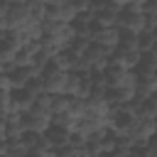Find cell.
<instances>
[{
  "instance_id": "obj_1",
  "label": "cell",
  "mask_w": 157,
  "mask_h": 157,
  "mask_svg": "<svg viewBox=\"0 0 157 157\" xmlns=\"http://www.w3.org/2000/svg\"><path fill=\"white\" fill-rule=\"evenodd\" d=\"M155 132H157V120H155V118L137 115V118L130 120V128H128L125 137H130V142H132V147H135V152H137V150H142L145 145H150V140L155 137Z\"/></svg>"
},
{
  "instance_id": "obj_2",
  "label": "cell",
  "mask_w": 157,
  "mask_h": 157,
  "mask_svg": "<svg viewBox=\"0 0 157 157\" xmlns=\"http://www.w3.org/2000/svg\"><path fill=\"white\" fill-rule=\"evenodd\" d=\"M105 74V83L108 88H130L135 91V83H137V71L135 69H123V66H105L103 69Z\"/></svg>"
},
{
  "instance_id": "obj_3",
  "label": "cell",
  "mask_w": 157,
  "mask_h": 157,
  "mask_svg": "<svg viewBox=\"0 0 157 157\" xmlns=\"http://www.w3.org/2000/svg\"><path fill=\"white\" fill-rule=\"evenodd\" d=\"M110 54H113V49L91 42L88 52H86L83 59H81V71H103V69L110 64Z\"/></svg>"
},
{
  "instance_id": "obj_4",
  "label": "cell",
  "mask_w": 157,
  "mask_h": 157,
  "mask_svg": "<svg viewBox=\"0 0 157 157\" xmlns=\"http://www.w3.org/2000/svg\"><path fill=\"white\" fill-rule=\"evenodd\" d=\"M66 83H69V71H59V69H52L47 66L42 71V86H44V93H66Z\"/></svg>"
},
{
  "instance_id": "obj_5",
  "label": "cell",
  "mask_w": 157,
  "mask_h": 157,
  "mask_svg": "<svg viewBox=\"0 0 157 157\" xmlns=\"http://www.w3.org/2000/svg\"><path fill=\"white\" fill-rule=\"evenodd\" d=\"M22 120H25V130L27 132H47L49 125H52V113L32 105L27 113H22Z\"/></svg>"
},
{
  "instance_id": "obj_6",
  "label": "cell",
  "mask_w": 157,
  "mask_h": 157,
  "mask_svg": "<svg viewBox=\"0 0 157 157\" xmlns=\"http://www.w3.org/2000/svg\"><path fill=\"white\" fill-rule=\"evenodd\" d=\"M118 27H120L123 32L140 34V32H145V27H147V15H145L142 10H137V12H132V10H120Z\"/></svg>"
},
{
  "instance_id": "obj_7",
  "label": "cell",
  "mask_w": 157,
  "mask_h": 157,
  "mask_svg": "<svg viewBox=\"0 0 157 157\" xmlns=\"http://www.w3.org/2000/svg\"><path fill=\"white\" fill-rule=\"evenodd\" d=\"M78 15H81V10L76 7L74 0H61L59 5L47 7V15H44V17H52V20H56V22H69V25H71Z\"/></svg>"
},
{
  "instance_id": "obj_8",
  "label": "cell",
  "mask_w": 157,
  "mask_h": 157,
  "mask_svg": "<svg viewBox=\"0 0 157 157\" xmlns=\"http://www.w3.org/2000/svg\"><path fill=\"white\" fill-rule=\"evenodd\" d=\"M142 59L140 49H125V47H115L110 54V66H123V69H137Z\"/></svg>"
},
{
  "instance_id": "obj_9",
  "label": "cell",
  "mask_w": 157,
  "mask_h": 157,
  "mask_svg": "<svg viewBox=\"0 0 157 157\" xmlns=\"http://www.w3.org/2000/svg\"><path fill=\"white\" fill-rule=\"evenodd\" d=\"M118 17H120V7L103 2L101 7L93 10V22L96 27H118Z\"/></svg>"
},
{
  "instance_id": "obj_10",
  "label": "cell",
  "mask_w": 157,
  "mask_h": 157,
  "mask_svg": "<svg viewBox=\"0 0 157 157\" xmlns=\"http://www.w3.org/2000/svg\"><path fill=\"white\" fill-rule=\"evenodd\" d=\"M120 27H96L93 34H91V42L93 44H101V47H108V49H115L120 44Z\"/></svg>"
},
{
  "instance_id": "obj_11",
  "label": "cell",
  "mask_w": 157,
  "mask_h": 157,
  "mask_svg": "<svg viewBox=\"0 0 157 157\" xmlns=\"http://www.w3.org/2000/svg\"><path fill=\"white\" fill-rule=\"evenodd\" d=\"M34 105V96L27 88H12L10 91V113H27Z\"/></svg>"
},
{
  "instance_id": "obj_12",
  "label": "cell",
  "mask_w": 157,
  "mask_h": 157,
  "mask_svg": "<svg viewBox=\"0 0 157 157\" xmlns=\"http://www.w3.org/2000/svg\"><path fill=\"white\" fill-rule=\"evenodd\" d=\"M7 76H10V83H12V88H25L32 78H37L39 74L32 69V66H12L10 71H7Z\"/></svg>"
},
{
  "instance_id": "obj_13",
  "label": "cell",
  "mask_w": 157,
  "mask_h": 157,
  "mask_svg": "<svg viewBox=\"0 0 157 157\" xmlns=\"http://www.w3.org/2000/svg\"><path fill=\"white\" fill-rule=\"evenodd\" d=\"M71 25H74V32H76L78 39H91V34H93V29H96L93 12H91V10H88V12H81Z\"/></svg>"
},
{
  "instance_id": "obj_14",
  "label": "cell",
  "mask_w": 157,
  "mask_h": 157,
  "mask_svg": "<svg viewBox=\"0 0 157 157\" xmlns=\"http://www.w3.org/2000/svg\"><path fill=\"white\" fill-rule=\"evenodd\" d=\"M25 120H22V113H7L5 118V140H20L25 135Z\"/></svg>"
},
{
  "instance_id": "obj_15",
  "label": "cell",
  "mask_w": 157,
  "mask_h": 157,
  "mask_svg": "<svg viewBox=\"0 0 157 157\" xmlns=\"http://www.w3.org/2000/svg\"><path fill=\"white\" fill-rule=\"evenodd\" d=\"M157 91V74H145L137 71V83H135V96L137 98H147Z\"/></svg>"
},
{
  "instance_id": "obj_16",
  "label": "cell",
  "mask_w": 157,
  "mask_h": 157,
  "mask_svg": "<svg viewBox=\"0 0 157 157\" xmlns=\"http://www.w3.org/2000/svg\"><path fill=\"white\" fill-rule=\"evenodd\" d=\"M44 137L49 140L52 150H61V147H66V145H69V137H71V132H69V130H64V128L49 125V130L44 132Z\"/></svg>"
},
{
  "instance_id": "obj_17",
  "label": "cell",
  "mask_w": 157,
  "mask_h": 157,
  "mask_svg": "<svg viewBox=\"0 0 157 157\" xmlns=\"http://www.w3.org/2000/svg\"><path fill=\"white\" fill-rule=\"evenodd\" d=\"M132 98H135V91H130V88H108L105 91V101L113 108H120V105H125Z\"/></svg>"
},
{
  "instance_id": "obj_18",
  "label": "cell",
  "mask_w": 157,
  "mask_h": 157,
  "mask_svg": "<svg viewBox=\"0 0 157 157\" xmlns=\"http://www.w3.org/2000/svg\"><path fill=\"white\" fill-rule=\"evenodd\" d=\"M76 123H78V115L71 113V110H64V113H54V115H52V125L64 128V130H69V132L76 130Z\"/></svg>"
},
{
  "instance_id": "obj_19",
  "label": "cell",
  "mask_w": 157,
  "mask_h": 157,
  "mask_svg": "<svg viewBox=\"0 0 157 157\" xmlns=\"http://www.w3.org/2000/svg\"><path fill=\"white\" fill-rule=\"evenodd\" d=\"M29 150L25 145V140H7V150H5V157H27Z\"/></svg>"
},
{
  "instance_id": "obj_20",
  "label": "cell",
  "mask_w": 157,
  "mask_h": 157,
  "mask_svg": "<svg viewBox=\"0 0 157 157\" xmlns=\"http://www.w3.org/2000/svg\"><path fill=\"white\" fill-rule=\"evenodd\" d=\"M49 66H52V69H59V71H71V59H69L66 49L59 52V54H54V56L49 59Z\"/></svg>"
},
{
  "instance_id": "obj_21",
  "label": "cell",
  "mask_w": 157,
  "mask_h": 157,
  "mask_svg": "<svg viewBox=\"0 0 157 157\" xmlns=\"http://www.w3.org/2000/svg\"><path fill=\"white\" fill-rule=\"evenodd\" d=\"M69 103H71V96H69V93H56V96H52V115L69 110Z\"/></svg>"
},
{
  "instance_id": "obj_22",
  "label": "cell",
  "mask_w": 157,
  "mask_h": 157,
  "mask_svg": "<svg viewBox=\"0 0 157 157\" xmlns=\"http://www.w3.org/2000/svg\"><path fill=\"white\" fill-rule=\"evenodd\" d=\"M155 42H157V39H155V37H152L147 29L137 34V47H140V52H142V54H145V52H150V47H152Z\"/></svg>"
},
{
  "instance_id": "obj_23",
  "label": "cell",
  "mask_w": 157,
  "mask_h": 157,
  "mask_svg": "<svg viewBox=\"0 0 157 157\" xmlns=\"http://www.w3.org/2000/svg\"><path fill=\"white\" fill-rule=\"evenodd\" d=\"M25 88H27V91H29V93H32L34 98H37V96H42V93H44V86H42V76L32 78V81H29V83H27Z\"/></svg>"
},
{
  "instance_id": "obj_24",
  "label": "cell",
  "mask_w": 157,
  "mask_h": 157,
  "mask_svg": "<svg viewBox=\"0 0 157 157\" xmlns=\"http://www.w3.org/2000/svg\"><path fill=\"white\" fill-rule=\"evenodd\" d=\"M34 105L42 108V110H49V113H52V93H42V96H37V98H34Z\"/></svg>"
},
{
  "instance_id": "obj_25",
  "label": "cell",
  "mask_w": 157,
  "mask_h": 157,
  "mask_svg": "<svg viewBox=\"0 0 157 157\" xmlns=\"http://www.w3.org/2000/svg\"><path fill=\"white\" fill-rule=\"evenodd\" d=\"M142 12H145L147 17H157V0H145Z\"/></svg>"
},
{
  "instance_id": "obj_26",
  "label": "cell",
  "mask_w": 157,
  "mask_h": 157,
  "mask_svg": "<svg viewBox=\"0 0 157 157\" xmlns=\"http://www.w3.org/2000/svg\"><path fill=\"white\" fill-rule=\"evenodd\" d=\"M0 110L10 113V91H0Z\"/></svg>"
},
{
  "instance_id": "obj_27",
  "label": "cell",
  "mask_w": 157,
  "mask_h": 157,
  "mask_svg": "<svg viewBox=\"0 0 157 157\" xmlns=\"http://www.w3.org/2000/svg\"><path fill=\"white\" fill-rule=\"evenodd\" d=\"M0 91H12V83H10L7 71H0Z\"/></svg>"
},
{
  "instance_id": "obj_28",
  "label": "cell",
  "mask_w": 157,
  "mask_h": 157,
  "mask_svg": "<svg viewBox=\"0 0 157 157\" xmlns=\"http://www.w3.org/2000/svg\"><path fill=\"white\" fill-rule=\"evenodd\" d=\"M145 54H147L150 59H155V61H157V42H155V44L150 47V52H145Z\"/></svg>"
},
{
  "instance_id": "obj_29",
  "label": "cell",
  "mask_w": 157,
  "mask_h": 157,
  "mask_svg": "<svg viewBox=\"0 0 157 157\" xmlns=\"http://www.w3.org/2000/svg\"><path fill=\"white\" fill-rule=\"evenodd\" d=\"M27 157H52V152H29Z\"/></svg>"
},
{
  "instance_id": "obj_30",
  "label": "cell",
  "mask_w": 157,
  "mask_h": 157,
  "mask_svg": "<svg viewBox=\"0 0 157 157\" xmlns=\"http://www.w3.org/2000/svg\"><path fill=\"white\" fill-rule=\"evenodd\" d=\"M2 37H5V29H2V27H0V42H2Z\"/></svg>"
},
{
  "instance_id": "obj_31",
  "label": "cell",
  "mask_w": 157,
  "mask_h": 157,
  "mask_svg": "<svg viewBox=\"0 0 157 157\" xmlns=\"http://www.w3.org/2000/svg\"><path fill=\"white\" fill-rule=\"evenodd\" d=\"M128 157H142V155H140V152H132V155H128Z\"/></svg>"
}]
</instances>
